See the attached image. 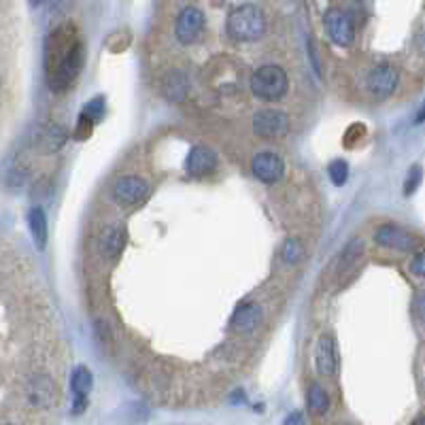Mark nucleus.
<instances>
[{
  "instance_id": "1",
  "label": "nucleus",
  "mask_w": 425,
  "mask_h": 425,
  "mask_svg": "<svg viewBox=\"0 0 425 425\" xmlns=\"http://www.w3.org/2000/svg\"><path fill=\"white\" fill-rule=\"evenodd\" d=\"M83 66V43L70 23L51 32L47 41V79L51 90L64 92L72 86Z\"/></svg>"
},
{
  "instance_id": "2",
  "label": "nucleus",
  "mask_w": 425,
  "mask_h": 425,
  "mask_svg": "<svg viewBox=\"0 0 425 425\" xmlns=\"http://www.w3.org/2000/svg\"><path fill=\"white\" fill-rule=\"evenodd\" d=\"M228 32L243 43L257 41L266 32V15L257 5H241L228 15Z\"/></svg>"
},
{
  "instance_id": "3",
  "label": "nucleus",
  "mask_w": 425,
  "mask_h": 425,
  "mask_svg": "<svg viewBox=\"0 0 425 425\" xmlns=\"http://www.w3.org/2000/svg\"><path fill=\"white\" fill-rule=\"evenodd\" d=\"M289 90V77L281 66L264 64L251 75V92L261 100H281Z\"/></svg>"
},
{
  "instance_id": "4",
  "label": "nucleus",
  "mask_w": 425,
  "mask_h": 425,
  "mask_svg": "<svg viewBox=\"0 0 425 425\" xmlns=\"http://www.w3.org/2000/svg\"><path fill=\"white\" fill-rule=\"evenodd\" d=\"M326 30L330 34V39L340 45V47H347L355 41V23L351 19V15L340 9V7H332L326 11Z\"/></svg>"
},
{
  "instance_id": "5",
  "label": "nucleus",
  "mask_w": 425,
  "mask_h": 425,
  "mask_svg": "<svg viewBox=\"0 0 425 425\" xmlns=\"http://www.w3.org/2000/svg\"><path fill=\"white\" fill-rule=\"evenodd\" d=\"M26 397L32 408L49 411L58 400V387L49 375H34L26 387Z\"/></svg>"
},
{
  "instance_id": "6",
  "label": "nucleus",
  "mask_w": 425,
  "mask_h": 425,
  "mask_svg": "<svg viewBox=\"0 0 425 425\" xmlns=\"http://www.w3.org/2000/svg\"><path fill=\"white\" fill-rule=\"evenodd\" d=\"M149 196V183L141 177L135 175H126L121 179H117L115 188H113V198L119 204H128V206H139L147 200Z\"/></svg>"
},
{
  "instance_id": "7",
  "label": "nucleus",
  "mask_w": 425,
  "mask_h": 425,
  "mask_svg": "<svg viewBox=\"0 0 425 425\" xmlns=\"http://www.w3.org/2000/svg\"><path fill=\"white\" fill-rule=\"evenodd\" d=\"M253 130L261 139H281L289 132V119L283 111L264 109L255 115Z\"/></svg>"
},
{
  "instance_id": "8",
  "label": "nucleus",
  "mask_w": 425,
  "mask_h": 425,
  "mask_svg": "<svg viewBox=\"0 0 425 425\" xmlns=\"http://www.w3.org/2000/svg\"><path fill=\"white\" fill-rule=\"evenodd\" d=\"M204 30V13L198 7H185L177 17V39L183 45H192Z\"/></svg>"
},
{
  "instance_id": "9",
  "label": "nucleus",
  "mask_w": 425,
  "mask_h": 425,
  "mask_svg": "<svg viewBox=\"0 0 425 425\" xmlns=\"http://www.w3.org/2000/svg\"><path fill=\"white\" fill-rule=\"evenodd\" d=\"M397 68L391 64H377L366 77V86L368 90L379 96V98H387L393 94V90L397 88Z\"/></svg>"
},
{
  "instance_id": "10",
  "label": "nucleus",
  "mask_w": 425,
  "mask_h": 425,
  "mask_svg": "<svg viewBox=\"0 0 425 425\" xmlns=\"http://www.w3.org/2000/svg\"><path fill=\"white\" fill-rule=\"evenodd\" d=\"M251 168H253V175L261 181V183H277L283 172H285V164H283V159L279 153L275 151H261L253 157V162H251Z\"/></svg>"
},
{
  "instance_id": "11",
  "label": "nucleus",
  "mask_w": 425,
  "mask_h": 425,
  "mask_svg": "<svg viewBox=\"0 0 425 425\" xmlns=\"http://www.w3.org/2000/svg\"><path fill=\"white\" fill-rule=\"evenodd\" d=\"M377 243L387 249H395V251H411L417 247L415 236L395 226H381L377 230Z\"/></svg>"
},
{
  "instance_id": "12",
  "label": "nucleus",
  "mask_w": 425,
  "mask_h": 425,
  "mask_svg": "<svg viewBox=\"0 0 425 425\" xmlns=\"http://www.w3.org/2000/svg\"><path fill=\"white\" fill-rule=\"evenodd\" d=\"M315 364L319 375L324 377H332L338 370V351H336V342L332 336H322L317 342L315 349Z\"/></svg>"
},
{
  "instance_id": "13",
  "label": "nucleus",
  "mask_w": 425,
  "mask_h": 425,
  "mask_svg": "<svg viewBox=\"0 0 425 425\" xmlns=\"http://www.w3.org/2000/svg\"><path fill=\"white\" fill-rule=\"evenodd\" d=\"M215 166H217V155L202 145L194 147L190 151L188 159H185V170H188V175H192V177L208 175L210 170H215Z\"/></svg>"
},
{
  "instance_id": "14",
  "label": "nucleus",
  "mask_w": 425,
  "mask_h": 425,
  "mask_svg": "<svg viewBox=\"0 0 425 425\" xmlns=\"http://www.w3.org/2000/svg\"><path fill=\"white\" fill-rule=\"evenodd\" d=\"M261 317H264L261 306L255 304V302L238 306L234 317H232V330L241 332V334H249V332H253L261 324Z\"/></svg>"
},
{
  "instance_id": "15",
  "label": "nucleus",
  "mask_w": 425,
  "mask_h": 425,
  "mask_svg": "<svg viewBox=\"0 0 425 425\" xmlns=\"http://www.w3.org/2000/svg\"><path fill=\"white\" fill-rule=\"evenodd\" d=\"M70 389L75 393V413H81L88 406V393L92 389V372L86 366H79L72 372Z\"/></svg>"
},
{
  "instance_id": "16",
  "label": "nucleus",
  "mask_w": 425,
  "mask_h": 425,
  "mask_svg": "<svg viewBox=\"0 0 425 425\" xmlns=\"http://www.w3.org/2000/svg\"><path fill=\"white\" fill-rule=\"evenodd\" d=\"M121 249H123V232H121V228H109L100 238L102 255L115 259V257H119Z\"/></svg>"
},
{
  "instance_id": "17",
  "label": "nucleus",
  "mask_w": 425,
  "mask_h": 425,
  "mask_svg": "<svg viewBox=\"0 0 425 425\" xmlns=\"http://www.w3.org/2000/svg\"><path fill=\"white\" fill-rule=\"evenodd\" d=\"M28 224H30V232L34 238V245L39 249H45L47 245V217H45V210L41 206H34L28 215Z\"/></svg>"
},
{
  "instance_id": "18",
  "label": "nucleus",
  "mask_w": 425,
  "mask_h": 425,
  "mask_svg": "<svg viewBox=\"0 0 425 425\" xmlns=\"http://www.w3.org/2000/svg\"><path fill=\"white\" fill-rule=\"evenodd\" d=\"M308 408L313 415H326L330 411V395L319 383H313L308 389Z\"/></svg>"
},
{
  "instance_id": "19",
  "label": "nucleus",
  "mask_w": 425,
  "mask_h": 425,
  "mask_svg": "<svg viewBox=\"0 0 425 425\" xmlns=\"http://www.w3.org/2000/svg\"><path fill=\"white\" fill-rule=\"evenodd\" d=\"M328 175H330L334 185H342L349 177V164L344 162V159H334V162L330 164V168H328Z\"/></svg>"
},
{
  "instance_id": "20",
  "label": "nucleus",
  "mask_w": 425,
  "mask_h": 425,
  "mask_svg": "<svg viewBox=\"0 0 425 425\" xmlns=\"http://www.w3.org/2000/svg\"><path fill=\"white\" fill-rule=\"evenodd\" d=\"M283 255H285V261L296 264L304 255V245L298 241V238H289V241L285 243V247H283Z\"/></svg>"
},
{
  "instance_id": "21",
  "label": "nucleus",
  "mask_w": 425,
  "mask_h": 425,
  "mask_svg": "<svg viewBox=\"0 0 425 425\" xmlns=\"http://www.w3.org/2000/svg\"><path fill=\"white\" fill-rule=\"evenodd\" d=\"M359 251H362V241H353L347 249H344V253H342V259H340V268H338V273L342 275L344 270L349 268V266L357 259V255H359Z\"/></svg>"
},
{
  "instance_id": "22",
  "label": "nucleus",
  "mask_w": 425,
  "mask_h": 425,
  "mask_svg": "<svg viewBox=\"0 0 425 425\" xmlns=\"http://www.w3.org/2000/svg\"><path fill=\"white\" fill-rule=\"evenodd\" d=\"M102 109H104V102H102V98H96V100H92L90 102V106L86 109V117L88 119H92V121H98L100 117H102Z\"/></svg>"
},
{
  "instance_id": "23",
  "label": "nucleus",
  "mask_w": 425,
  "mask_h": 425,
  "mask_svg": "<svg viewBox=\"0 0 425 425\" xmlns=\"http://www.w3.org/2000/svg\"><path fill=\"white\" fill-rule=\"evenodd\" d=\"M90 132H92V119L81 115V121H79V128H77V139H88Z\"/></svg>"
},
{
  "instance_id": "24",
  "label": "nucleus",
  "mask_w": 425,
  "mask_h": 425,
  "mask_svg": "<svg viewBox=\"0 0 425 425\" xmlns=\"http://www.w3.org/2000/svg\"><path fill=\"white\" fill-rule=\"evenodd\" d=\"M411 273H415L417 277H423L425 268H423V253H417L415 259L411 261Z\"/></svg>"
},
{
  "instance_id": "25",
  "label": "nucleus",
  "mask_w": 425,
  "mask_h": 425,
  "mask_svg": "<svg viewBox=\"0 0 425 425\" xmlns=\"http://www.w3.org/2000/svg\"><path fill=\"white\" fill-rule=\"evenodd\" d=\"M285 425H306L304 423V417L300 413H291L287 419H285Z\"/></svg>"
},
{
  "instance_id": "26",
  "label": "nucleus",
  "mask_w": 425,
  "mask_h": 425,
  "mask_svg": "<svg viewBox=\"0 0 425 425\" xmlns=\"http://www.w3.org/2000/svg\"><path fill=\"white\" fill-rule=\"evenodd\" d=\"M413 425H423V417H417V421Z\"/></svg>"
}]
</instances>
